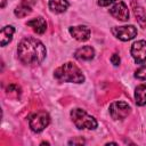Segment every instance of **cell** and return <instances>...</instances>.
Segmentation results:
<instances>
[{"label":"cell","instance_id":"obj_4","mask_svg":"<svg viewBox=\"0 0 146 146\" xmlns=\"http://www.w3.org/2000/svg\"><path fill=\"white\" fill-rule=\"evenodd\" d=\"M50 122V117L49 115L41 111V112H36L34 114H32L29 119V124L32 131L34 132H41Z\"/></svg>","mask_w":146,"mask_h":146},{"label":"cell","instance_id":"obj_3","mask_svg":"<svg viewBox=\"0 0 146 146\" xmlns=\"http://www.w3.org/2000/svg\"><path fill=\"white\" fill-rule=\"evenodd\" d=\"M71 117L78 129H96L97 121L94 116L89 115L81 108H74L71 111Z\"/></svg>","mask_w":146,"mask_h":146},{"label":"cell","instance_id":"obj_6","mask_svg":"<svg viewBox=\"0 0 146 146\" xmlns=\"http://www.w3.org/2000/svg\"><path fill=\"white\" fill-rule=\"evenodd\" d=\"M112 33L114 34V36H116L121 41H129L137 35V29L133 25L114 26L112 29Z\"/></svg>","mask_w":146,"mask_h":146},{"label":"cell","instance_id":"obj_14","mask_svg":"<svg viewBox=\"0 0 146 146\" xmlns=\"http://www.w3.org/2000/svg\"><path fill=\"white\" fill-rule=\"evenodd\" d=\"M135 100L138 106L146 104V83L139 84L135 90Z\"/></svg>","mask_w":146,"mask_h":146},{"label":"cell","instance_id":"obj_13","mask_svg":"<svg viewBox=\"0 0 146 146\" xmlns=\"http://www.w3.org/2000/svg\"><path fill=\"white\" fill-rule=\"evenodd\" d=\"M49 8L51 11L60 14L68 8L67 0H49Z\"/></svg>","mask_w":146,"mask_h":146},{"label":"cell","instance_id":"obj_18","mask_svg":"<svg viewBox=\"0 0 146 146\" xmlns=\"http://www.w3.org/2000/svg\"><path fill=\"white\" fill-rule=\"evenodd\" d=\"M135 76L139 80H146V65L140 66L136 72H135Z\"/></svg>","mask_w":146,"mask_h":146},{"label":"cell","instance_id":"obj_5","mask_svg":"<svg viewBox=\"0 0 146 146\" xmlns=\"http://www.w3.org/2000/svg\"><path fill=\"white\" fill-rule=\"evenodd\" d=\"M131 112V107L125 102H114L110 106V114L114 120H123Z\"/></svg>","mask_w":146,"mask_h":146},{"label":"cell","instance_id":"obj_11","mask_svg":"<svg viewBox=\"0 0 146 146\" xmlns=\"http://www.w3.org/2000/svg\"><path fill=\"white\" fill-rule=\"evenodd\" d=\"M26 24H27V26L32 27V30L38 34L44 33L46 29H47V23L42 17H35V18L29 21Z\"/></svg>","mask_w":146,"mask_h":146},{"label":"cell","instance_id":"obj_1","mask_svg":"<svg viewBox=\"0 0 146 146\" xmlns=\"http://www.w3.org/2000/svg\"><path fill=\"white\" fill-rule=\"evenodd\" d=\"M18 58L22 63L29 65L40 64L46 57V47L35 38L23 39L17 48Z\"/></svg>","mask_w":146,"mask_h":146},{"label":"cell","instance_id":"obj_15","mask_svg":"<svg viewBox=\"0 0 146 146\" xmlns=\"http://www.w3.org/2000/svg\"><path fill=\"white\" fill-rule=\"evenodd\" d=\"M132 9H133L135 16L137 17L138 23H139L141 26H145V25H146V13H145L144 8L140 7L139 5H136L135 2H132Z\"/></svg>","mask_w":146,"mask_h":146},{"label":"cell","instance_id":"obj_12","mask_svg":"<svg viewBox=\"0 0 146 146\" xmlns=\"http://www.w3.org/2000/svg\"><path fill=\"white\" fill-rule=\"evenodd\" d=\"M14 32H15V29L10 25L3 26L1 29V32H0V43H1V46H6L7 43H9L11 41Z\"/></svg>","mask_w":146,"mask_h":146},{"label":"cell","instance_id":"obj_19","mask_svg":"<svg viewBox=\"0 0 146 146\" xmlns=\"http://www.w3.org/2000/svg\"><path fill=\"white\" fill-rule=\"evenodd\" d=\"M111 62H112L113 65L117 66V65L120 64V57H119V55H117V54H114V55L111 57Z\"/></svg>","mask_w":146,"mask_h":146},{"label":"cell","instance_id":"obj_23","mask_svg":"<svg viewBox=\"0 0 146 146\" xmlns=\"http://www.w3.org/2000/svg\"><path fill=\"white\" fill-rule=\"evenodd\" d=\"M6 5V0H1V8H3Z\"/></svg>","mask_w":146,"mask_h":146},{"label":"cell","instance_id":"obj_9","mask_svg":"<svg viewBox=\"0 0 146 146\" xmlns=\"http://www.w3.org/2000/svg\"><path fill=\"white\" fill-rule=\"evenodd\" d=\"M70 33L78 41H87L90 36V30H89V27H87L84 25L70 27Z\"/></svg>","mask_w":146,"mask_h":146},{"label":"cell","instance_id":"obj_22","mask_svg":"<svg viewBox=\"0 0 146 146\" xmlns=\"http://www.w3.org/2000/svg\"><path fill=\"white\" fill-rule=\"evenodd\" d=\"M22 3L32 7V6H34L36 3V0H22Z\"/></svg>","mask_w":146,"mask_h":146},{"label":"cell","instance_id":"obj_17","mask_svg":"<svg viewBox=\"0 0 146 146\" xmlns=\"http://www.w3.org/2000/svg\"><path fill=\"white\" fill-rule=\"evenodd\" d=\"M7 94L8 95H15V96H18L21 94V88L15 84V83H10L8 87H7Z\"/></svg>","mask_w":146,"mask_h":146},{"label":"cell","instance_id":"obj_20","mask_svg":"<svg viewBox=\"0 0 146 146\" xmlns=\"http://www.w3.org/2000/svg\"><path fill=\"white\" fill-rule=\"evenodd\" d=\"M68 144L70 145H82V144H84V140L82 139V138H75V139H73V140H70L68 141Z\"/></svg>","mask_w":146,"mask_h":146},{"label":"cell","instance_id":"obj_10","mask_svg":"<svg viewBox=\"0 0 146 146\" xmlns=\"http://www.w3.org/2000/svg\"><path fill=\"white\" fill-rule=\"evenodd\" d=\"M94 56H95V50L90 46H84L82 48H79L74 54V57L79 60H90L94 58Z\"/></svg>","mask_w":146,"mask_h":146},{"label":"cell","instance_id":"obj_8","mask_svg":"<svg viewBox=\"0 0 146 146\" xmlns=\"http://www.w3.org/2000/svg\"><path fill=\"white\" fill-rule=\"evenodd\" d=\"M110 13L111 15L119 19V21H122V22H125L129 19V10H128V7L125 6L124 2L120 1L117 3H115L111 9H110Z\"/></svg>","mask_w":146,"mask_h":146},{"label":"cell","instance_id":"obj_7","mask_svg":"<svg viewBox=\"0 0 146 146\" xmlns=\"http://www.w3.org/2000/svg\"><path fill=\"white\" fill-rule=\"evenodd\" d=\"M131 56L137 64H141L146 60V41L139 40L131 46Z\"/></svg>","mask_w":146,"mask_h":146},{"label":"cell","instance_id":"obj_16","mask_svg":"<svg viewBox=\"0 0 146 146\" xmlns=\"http://www.w3.org/2000/svg\"><path fill=\"white\" fill-rule=\"evenodd\" d=\"M31 11H32V9H31V7L30 6H26V5H23V3H21L16 9H15V15L18 17V18H22V17H25V16H27L29 14H31Z\"/></svg>","mask_w":146,"mask_h":146},{"label":"cell","instance_id":"obj_2","mask_svg":"<svg viewBox=\"0 0 146 146\" xmlns=\"http://www.w3.org/2000/svg\"><path fill=\"white\" fill-rule=\"evenodd\" d=\"M54 75L57 80L64 81V82L81 83L84 81V76H83L81 70L73 63H65L64 65L59 66L55 71Z\"/></svg>","mask_w":146,"mask_h":146},{"label":"cell","instance_id":"obj_21","mask_svg":"<svg viewBox=\"0 0 146 146\" xmlns=\"http://www.w3.org/2000/svg\"><path fill=\"white\" fill-rule=\"evenodd\" d=\"M114 1H116V0H98V5L102 6V7H105V6H108V5L113 3Z\"/></svg>","mask_w":146,"mask_h":146}]
</instances>
